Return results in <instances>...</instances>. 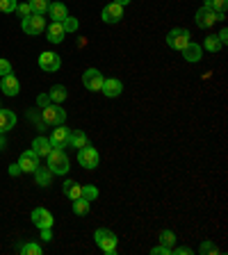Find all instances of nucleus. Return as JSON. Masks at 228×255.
I'll use <instances>...</instances> for the list:
<instances>
[{"label":"nucleus","instance_id":"b1692460","mask_svg":"<svg viewBox=\"0 0 228 255\" xmlns=\"http://www.w3.org/2000/svg\"><path fill=\"white\" fill-rule=\"evenodd\" d=\"M80 189H82V185H78V182H73V180H66V182H64V194L69 196V201H75V198H80Z\"/></svg>","mask_w":228,"mask_h":255},{"label":"nucleus","instance_id":"423d86ee","mask_svg":"<svg viewBox=\"0 0 228 255\" xmlns=\"http://www.w3.org/2000/svg\"><path fill=\"white\" fill-rule=\"evenodd\" d=\"M190 41H192V34L185 27H174V30L167 34V46L174 48V50H183Z\"/></svg>","mask_w":228,"mask_h":255},{"label":"nucleus","instance_id":"6e6552de","mask_svg":"<svg viewBox=\"0 0 228 255\" xmlns=\"http://www.w3.org/2000/svg\"><path fill=\"white\" fill-rule=\"evenodd\" d=\"M59 66H62V59H59L57 53L46 50V53L39 55V69L41 71H46V73H55V71H59Z\"/></svg>","mask_w":228,"mask_h":255},{"label":"nucleus","instance_id":"c9c22d12","mask_svg":"<svg viewBox=\"0 0 228 255\" xmlns=\"http://www.w3.org/2000/svg\"><path fill=\"white\" fill-rule=\"evenodd\" d=\"M9 73H11L9 59H0V78H2V75H9Z\"/></svg>","mask_w":228,"mask_h":255},{"label":"nucleus","instance_id":"f03ea898","mask_svg":"<svg viewBox=\"0 0 228 255\" xmlns=\"http://www.w3.org/2000/svg\"><path fill=\"white\" fill-rule=\"evenodd\" d=\"M94 239H96V246H98L103 253H107V255H114V253H117L119 239H117V235L112 233V230L98 228V230L94 233Z\"/></svg>","mask_w":228,"mask_h":255},{"label":"nucleus","instance_id":"dca6fc26","mask_svg":"<svg viewBox=\"0 0 228 255\" xmlns=\"http://www.w3.org/2000/svg\"><path fill=\"white\" fill-rule=\"evenodd\" d=\"M101 91L107 96V98H117V96H121V91H123V82L117 78H107L105 82H103Z\"/></svg>","mask_w":228,"mask_h":255},{"label":"nucleus","instance_id":"f3484780","mask_svg":"<svg viewBox=\"0 0 228 255\" xmlns=\"http://www.w3.org/2000/svg\"><path fill=\"white\" fill-rule=\"evenodd\" d=\"M183 53V57L187 59V62H201V57H203V48L199 46V43H194V41H190L185 48L181 50Z\"/></svg>","mask_w":228,"mask_h":255},{"label":"nucleus","instance_id":"0eeeda50","mask_svg":"<svg viewBox=\"0 0 228 255\" xmlns=\"http://www.w3.org/2000/svg\"><path fill=\"white\" fill-rule=\"evenodd\" d=\"M103 82H105V78H103V73L98 69H87L85 73H82V85L89 91H101Z\"/></svg>","mask_w":228,"mask_h":255},{"label":"nucleus","instance_id":"20e7f679","mask_svg":"<svg viewBox=\"0 0 228 255\" xmlns=\"http://www.w3.org/2000/svg\"><path fill=\"white\" fill-rule=\"evenodd\" d=\"M78 164L82 166V169L91 171V169H96V166L101 164V155H98V150H96L94 146L78 148Z\"/></svg>","mask_w":228,"mask_h":255},{"label":"nucleus","instance_id":"f8f14e48","mask_svg":"<svg viewBox=\"0 0 228 255\" xmlns=\"http://www.w3.org/2000/svg\"><path fill=\"white\" fill-rule=\"evenodd\" d=\"M101 18H103L105 23H119V21L123 18V7L119 5V2H110V5L103 7Z\"/></svg>","mask_w":228,"mask_h":255},{"label":"nucleus","instance_id":"c756f323","mask_svg":"<svg viewBox=\"0 0 228 255\" xmlns=\"http://www.w3.org/2000/svg\"><path fill=\"white\" fill-rule=\"evenodd\" d=\"M206 5L210 7L213 11H217V14H226L228 0H206Z\"/></svg>","mask_w":228,"mask_h":255},{"label":"nucleus","instance_id":"bb28decb","mask_svg":"<svg viewBox=\"0 0 228 255\" xmlns=\"http://www.w3.org/2000/svg\"><path fill=\"white\" fill-rule=\"evenodd\" d=\"M18 251H21V255H41V246L34 244V242H27V244H21L18 246Z\"/></svg>","mask_w":228,"mask_h":255},{"label":"nucleus","instance_id":"72a5a7b5","mask_svg":"<svg viewBox=\"0 0 228 255\" xmlns=\"http://www.w3.org/2000/svg\"><path fill=\"white\" fill-rule=\"evenodd\" d=\"M201 253L203 255H217L219 251H217V246H215L213 242H203V244H201Z\"/></svg>","mask_w":228,"mask_h":255},{"label":"nucleus","instance_id":"cd10ccee","mask_svg":"<svg viewBox=\"0 0 228 255\" xmlns=\"http://www.w3.org/2000/svg\"><path fill=\"white\" fill-rule=\"evenodd\" d=\"M32 7V14H46L48 11V5H50V0H27Z\"/></svg>","mask_w":228,"mask_h":255},{"label":"nucleus","instance_id":"ddd939ff","mask_svg":"<svg viewBox=\"0 0 228 255\" xmlns=\"http://www.w3.org/2000/svg\"><path fill=\"white\" fill-rule=\"evenodd\" d=\"M43 32H46V39L50 43H62L64 37H66V30L62 27V23L59 21H50V25H48Z\"/></svg>","mask_w":228,"mask_h":255},{"label":"nucleus","instance_id":"37998d69","mask_svg":"<svg viewBox=\"0 0 228 255\" xmlns=\"http://www.w3.org/2000/svg\"><path fill=\"white\" fill-rule=\"evenodd\" d=\"M112 2H119V5H121V7H126V5H130L133 0H112Z\"/></svg>","mask_w":228,"mask_h":255},{"label":"nucleus","instance_id":"393cba45","mask_svg":"<svg viewBox=\"0 0 228 255\" xmlns=\"http://www.w3.org/2000/svg\"><path fill=\"white\" fill-rule=\"evenodd\" d=\"M89 207H91L89 201H85V198H75L73 201V214H78V217H87V214H89Z\"/></svg>","mask_w":228,"mask_h":255},{"label":"nucleus","instance_id":"412c9836","mask_svg":"<svg viewBox=\"0 0 228 255\" xmlns=\"http://www.w3.org/2000/svg\"><path fill=\"white\" fill-rule=\"evenodd\" d=\"M69 146L85 148V146H89V139H87V134L82 130H69Z\"/></svg>","mask_w":228,"mask_h":255},{"label":"nucleus","instance_id":"2eb2a0df","mask_svg":"<svg viewBox=\"0 0 228 255\" xmlns=\"http://www.w3.org/2000/svg\"><path fill=\"white\" fill-rule=\"evenodd\" d=\"M50 143H53V148H66L69 146V128H62V126H57L50 132Z\"/></svg>","mask_w":228,"mask_h":255},{"label":"nucleus","instance_id":"58836bf2","mask_svg":"<svg viewBox=\"0 0 228 255\" xmlns=\"http://www.w3.org/2000/svg\"><path fill=\"white\" fill-rule=\"evenodd\" d=\"M171 253H174V255H192V253H194V251H192V249H187V246H183V249H171Z\"/></svg>","mask_w":228,"mask_h":255},{"label":"nucleus","instance_id":"39448f33","mask_svg":"<svg viewBox=\"0 0 228 255\" xmlns=\"http://www.w3.org/2000/svg\"><path fill=\"white\" fill-rule=\"evenodd\" d=\"M21 27L25 34L37 37V34H41V32L46 30V18H43V14H30L21 21Z\"/></svg>","mask_w":228,"mask_h":255},{"label":"nucleus","instance_id":"4c0bfd02","mask_svg":"<svg viewBox=\"0 0 228 255\" xmlns=\"http://www.w3.org/2000/svg\"><path fill=\"white\" fill-rule=\"evenodd\" d=\"M37 105H39V107H46V105H50V96H48V94H41V96H39V98H37Z\"/></svg>","mask_w":228,"mask_h":255},{"label":"nucleus","instance_id":"a211bd4d","mask_svg":"<svg viewBox=\"0 0 228 255\" xmlns=\"http://www.w3.org/2000/svg\"><path fill=\"white\" fill-rule=\"evenodd\" d=\"M16 126V114L11 110H0V134L9 132L11 128Z\"/></svg>","mask_w":228,"mask_h":255},{"label":"nucleus","instance_id":"7c9ffc66","mask_svg":"<svg viewBox=\"0 0 228 255\" xmlns=\"http://www.w3.org/2000/svg\"><path fill=\"white\" fill-rule=\"evenodd\" d=\"M160 244L162 246H174L176 244V235H174V230H162V233H160Z\"/></svg>","mask_w":228,"mask_h":255},{"label":"nucleus","instance_id":"4468645a","mask_svg":"<svg viewBox=\"0 0 228 255\" xmlns=\"http://www.w3.org/2000/svg\"><path fill=\"white\" fill-rule=\"evenodd\" d=\"M0 91H2L5 96H16L18 91H21V82L16 80L14 73L2 75V80H0Z\"/></svg>","mask_w":228,"mask_h":255},{"label":"nucleus","instance_id":"7ed1b4c3","mask_svg":"<svg viewBox=\"0 0 228 255\" xmlns=\"http://www.w3.org/2000/svg\"><path fill=\"white\" fill-rule=\"evenodd\" d=\"M41 121L46 123V126H64L66 112H64L57 103H50V105L41 107Z\"/></svg>","mask_w":228,"mask_h":255},{"label":"nucleus","instance_id":"473e14b6","mask_svg":"<svg viewBox=\"0 0 228 255\" xmlns=\"http://www.w3.org/2000/svg\"><path fill=\"white\" fill-rule=\"evenodd\" d=\"M59 23H62V27L66 30V34L78 30V18H73V16H66V18H64V21H59Z\"/></svg>","mask_w":228,"mask_h":255},{"label":"nucleus","instance_id":"2f4dec72","mask_svg":"<svg viewBox=\"0 0 228 255\" xmlns=\"http://www.w3.org/2000/svg\"><path fill=\"white\" fill-rule=\"evenodd\" d=\"M18 7V0H0V11L2 14H14Z\"/></svg>","mask_w":228,"mask_h":255},{"label":"nucleus","instance_id":"5701e85b","mask_svg":"<svg viewBox=\"0 0 228 255\" xmlns=\"http://www.w3.org/2000/svg\"><path fill=\"white\" fill-rule=\"evenodd\" d=\"M50 175H53V173H50V169H48V166H46V169H43V166H37V171H34V180H37L39 187H48V185H50Z\"/></svg>","mask_w":228,"mask_h":255},{"label":"nucleus","instance_id":"79ce46f5","mask_svg":"<svg viewBox=\"0 0 228 255\" xmlns=\"http://www.w3.org/2000/svg\"><path fill=\"white\" fill-rule=\"evenodd\" d=\"M217 39H219V41H222V46H224V43L228 41V30H226V27H224V30H222V32H219V34H217Z\"/></svg>","mask_w":228,"mask_h":255},{"label":"nucleus","instance_id":"1a4fd4ad","mask_svg":"<svg viewBox=\"0 0 228 255\" xmlns=\"http://www.w3.org/2000/svg\"><path fill=\"white\" fill-rule=\"evenodd\" d=\"M194 21H197V25H199V27L208 30V27H213L215 23L219 21V14H217V11H213L208 5H203L201 9L197 11V16H194Z\"/></svg>","mask_w":228,"mask_h":255},{"label":"nucleus","instance_id":"9d476101","mask_svg":"<svg viewBox=\"0 0 228 255\" xmlns=\"http://www.w3.org/2000/svg\"><path fill=\"white\" fill-rule=\"evenodd\" d=\"M32 223H34V226H37L39 230L41 228H53V214L48 212L46 207H34V210H32Z\"/></svg>","mask_w":228,"mask_h":255},{"label":"nucleus","instance_id":"f704fd0d","mask_svg":"<svg viewBox=\"0 0 228 255\" xmlns=\"http://www.w3.org/2000/svg\"><path fill=\"white\" fill-rule=\"evenodd\" d=\"M16 14L21 16V18H25V16H30V14H32V7H30V2H23V5H18V7H16Z\"/></svg>","mask_w":228,"mask_h":255},{"label":"nucleus","instance_id":"a878e982","mask_svg":"<svg viewBox=\"0 0 228 255\" xmlns=\"http://www.w3.org/2000/svg\"><path fill=\"white\" fill-rule=\"evenodd\" d=\"M80 198H85V201H96L98 198V189H96L94 185H82V189H80Z\"/></svg>","mask_w":228,"mask_h":255},{"label":"nucleus","instance_id":"c03bdc74","mask_svg":"<svg viewBox=\"0 0 228 255\" xmlns=\"http://www.w3.org/2000/svg\"><path fill=\"white\" fill-rule=\"evenodd\" d=\"M0 148H5V141H2V137H0Z\"/></svg>","mask_w":228,"mask_h":255},{"label":"nucleus","instance_id":"c85d7f7f","mask_svg":"<svg viewBox=\"0 0 228 255\" xmlns=\"http://www.w3.org/2000/svg\"><path fill=\"white\" fill-rule=\"evenodd\" d=\"M203 48H206L208 53L215 55V53H219V50H222V41H219V39L213 34V37H206V43H203Z\"/></svg>","mask_w":228,"mask_h":255},{"label":"nucleus","instance_id":"6ab92c4d","mask_svg":"<svg viewBox=\"0 0 228 255\" xmlns=\"http://www.w3.org/2000/svg\"><path fill=\"white\" fill-rule=\"evenodd\" d=\"M48 14H50V18H53V21H64V18L69 16V9H66V5H64V2L55 0V2H50V5H48Z\"/></svg>","mask_w":228,"mask_h":255},{"label":"nucleus","instance_id":"a19ab883","mask_svg":"<svg viewBox=\"0 0 228 255\" xmlns=\"http://www.w3.org/2000/svg\"><path fill=\"white\" fill-rule=\"evenodd\" d=\"M21 173H23V171H21V166H18V162L9 166V175H21Z\"/></svg>","mask_w":228,"mask_h":255},{"label":"nucleus","instance_id":"9b49d317","mask_svg":"<svg viewBox=\"0 0 228 255\" xmlns=\"http://www.w3.org/2000/svg\"><path fill=\"white\" fill-rule=\"evenodd\" d=\"M18 166H21L23 173H34L39 166V155L34 153V150H23L21 157H18Z\"/></svg>","mask_w":228,"mask_h":255},{"label":"nucleus","instance_id":"aec40b11","mask_svg":"<svg viewBox=\"0 0 228 255\" xmlns=\"http://www.w3.org/2000/svg\"><path fill=\"white\" fill-rule=\"evenodd\" d=\"M32 150H34L39 157H46V155L53 150V143H50V139H46V137H37L32 141Z\"/></svg>","mask_w":228,"mask_h":255},{"label":"nucleus","instance_id":"4be33fe9","mask_svg":"<svg viewBox=\"0 0 228 255\" xmlns=\"http://www.w3.org/2000/svg\"><path fill=\"white\" fill-rule=\"evenodd\" d=\"M48 96H50V103H57V105H59V103L66 101V96H69V94H66V87H64V85H55V87H50Z\"/></svg>","mask_w":228,"mask_h":255},{"label":"nucleus","instance_id":"f257e3e1","mask_svg":"<svg viewBox=\"0 0 228 255\" xmlns=\"http://www.w3.org/2000/svg\"><path fill=\"white\" fill-rule=\"evenodd\" d=\"M46 157H48V169H50V173H55V175L69 173V166H71L69 164V155L64 153L62 148H53Z\"/></svg>","mask_w":228,"mask_h":255},{"label":"nucleus","instance_id":"e433bc0d","mask_svg":"<svg viewBox=\"0 0 228 255\" xmlns=\"http://www.w3.org/2000/svg\"><path fill=\"white\" fill-rule=\"evenodd\" d=\"M151 253H153V255H171V249H169V246L160 244V246H153V249H151Z\"/></svg>","mask_w":228,"mask_h":255},{"label":"nucleus","instance_id":"ea45409f","mask_svg":"<svg viewBox=\"0 0 228 255\" xmlns=\"http://www.w3.org/2000/svg\"><path fill=\"white\" fill-rule=\"evenodd\" d=\"M41 239H43V242H50V239H53V230H50V228H41Z\"/></svg>","mask_w":228,"mask_h":255}]
</instances>
